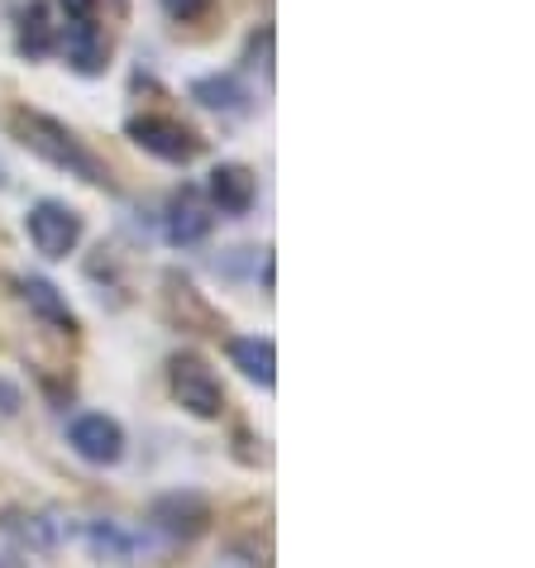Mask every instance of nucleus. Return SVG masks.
Returning <instances> with one entry per match:
<instances>
[{"mask_svg":"<svg viewBox=\"0 0 535 568\" xmlns=\"http://www.w3.org/2000/svg\"><path fill=\"white\" fill-rule=\"evenodd\" d=\"M10 134L20 139V149H29L34 158H43V163H53L62 172H72V178H82L91 186H115V178H110V168L101 163L97 153H91L82 139H77L68 124L43 115V110H10Z\"/></svg>","mask_w":535,"mask_h":568,"instance_id":"f257e3e1","label":"nucleus"},{"mask_svg":"<svg viewBox=\"0 0 535 568\" xmlns=\"http://www.w3.org/2000/svg\"><path fill=\"white\" fill-rule=\"evenodd\" d=\"M29 240L43 258H68L77 244H82V215L72 206H62V201H39L34 211H29Z\"/></svg>","mask_w":535,"mask_h":568,"instance_id":"39448f33","label":"nucleus"},{"mask_svg":"<svg viewBox=\"0 0 535 568\" xmlns=\"http://www.w3.org/2000/svg\"><path fill=\"white\" fill-rule=\"evenodd\" d=\"M211 220L215 215H211L206 201H201L196 186H182V192L168 201V240L178 248H192L211 234Z\"/></svg>","mask_w":535,"mask_h":568,"instance_id":"1a4fd4ad","label":"nucleus"},{"mask_svg":"<svg viewBox=\"0 0 535 568\" xmlns=\"http://www.w3.org/2000/svg\"><path fill=\"white\" fill-rule=\"evenodd\" d=\"M20 53L24 58H49L53 53V20L43 0H29L20 10Z\"/></svg>","mask_w":535,"mask_h":568,"instance_id":"4468645a","label":"nucleus"},{"mask_svg":"<svg viewBox=\"0 0 535 568\" xmlns=\"http://www.w3.org/2000/svg\"><path fill=\"white\" fill-rule=\"evenodd\" d=\"M163 315H168V325L186 329V335H220V329H225V315L182 273H163Z\"/></svg>","mask_w":535,"mask_h":568,"instance_id":"20e7f679","label":"nucleus"},{"mask_svg":"<svg viewBox=\"0 0 535 568\" xmlns=\"http://www.w3.org/2000/svg\"><path fill=\"white\" fill-rule=\"evenodd\" d=\"M230 363L249 377V383H259V387L277 383V349H273V339H230Z\"/></svg>","mask_w":535,"mask_h":568,"instance_id":"9b49d317","label":"nucleus"},{"mask_svg":"<svg viewBox=\"0 0 535 568\" xmlns=\"http://www.w3.org/2000/svg\"><path fill=\"white\" fill-rule=\"evenodd\" d=\"M206 192L225 215H244L249 206H254V196H259V182H254V172H249L244 163H220L211 172Z\"/></svg>","mask_w":535,"mask_h":568,"instance_id":"9d476101","label":"nucleus"},{"mask_svg":"<svg viewBox=\"0 0 535 568\" xmlns=\"http://www.w3.org/2000/svg\"><path fill=\"white\" fill-rule=\"evenodd\" d=\"M62 10H68V20H97L101 0H62Z\"/></svg>","mask_w":535,"mask_h":568,"instance_id":"6ab92c4d","label":"nucleus"},{"mask_svg":"<svg viewBox=\"0 0 535 568\" xmlns=\"http://www.w3.org/2000/svg\"><path fill=\"white\" fill-rule=\"evenodd\" d=\"M159 6H163L178 24H186V20H201V14L211 10V0H159Z\"/></svg>","mask_w":535,"mask_h":568,"instance_id":"a211bd4d","label":"nucleus"},{"mask_svg":"<svg viewBox=\"0 0 535 568\" xmlns=\"http://www.w3.org/2000/svg\"><path fill=\"white\" fill-rule=\"evenodd\" d=\"M168 387L182 412L196 420H220V412H225V387H220V377L211 373V363L192 349L168 358Z\"/></svg>","mask_w":535,"mask_h":568,"instance_id":"f03ea898","label":"nucleus"},{"mask_svg":"<svg viewBox=\"0 0 535 568\" xmlns=\"http://www.w3.org/2000/svg\"><path fill=\"white\" fill-rule=\"evenodd\" d=\"M192 97L206 110H220V115H244L249 105V91L234 77H201V82H192Z\"/></svg>","mask_w":535,"mask_h":568,"instance_id":"2eb2a0df","label":"nucleus"},{"mask_svg":"<svg viewBox=\"0 0 535 568\" xmlns=\"http://www.w3.org/2000/svg\"><path fill=\"white\" fill-rule=\"evenodd\" d=\"M0 568H24V564L14 559V555H0Z\"/></svg>","mask_w":535,"mask_h":568,"instance_id":"aec40b11","label":"nucleus"},{"mask_svg":"<svg viewBox=\"0 0 535 568\" xmlns=\"http://www.w3.org/2000/svg\"><path fill=\"white\" fill-rule=\"evenodd\" d=\"M87 545H91V555L110 559V564H134V555H139V540L124 526H115V520H91Z\"/></svg>","mask_w":535,"mask_h":568,"instance_id":"ddd939ff","label":"nucleus"},{"mask_svg":"<svg viewBox=\"0 0 535 568\" xmlns=\"http://www.w3.org/2000/svg\"><path fill=\"white\" fill-rule=\"evenodd\" d=\"M249 62L263 68V77H273V29H259V34L249 39Z\"/></svg>","mask_w":535,"mask_h":568,"instance_id":"f3484780","label":"nucleus"},{"mask_svg":"<svg viewBox=\"0 0 535 568\" xmlns=\"http://www.w3.org/2000/svg\"><path fill=\"white\" fill-rule=\"evenodd\" d=\"M20 292H24L29 311H34V315H43V321H49V325L68 329V335L77 329V315L68 311V302H62V296H58V287H53L49 277H24V282H20Z\"/></svg>","mask_w":535,"mask_h":568,"instance_id":"f8f14e48","label":"nucleus"},{"mask_svg":"<svg viewBox=\"0 0 535 568\" xmlns=\"http://www.w3.org/2000/svg\"><path fill=\"white\" fill-rule=\"evenodd\" d=\"M124 134L144 153L163 158V163H192V158H201V149H206V139H201L192 124H182L172 115H134L124 124Z\"/></svg>","mask_w":535,"mask_h":568,"instance_id":"7ed1b4c3","label":"nucleus"},{"mask_svg":"<svg viewBox=\"0 0 535 568\" xmlns=\"http://www.w3.org/2000/svg\"><path fill=\"white\" fill-rule=\"evenodd\" d=\"M149 520L168 535V540L192 545V540H201V535L211 530L215 516H211V501L201 493H168V497H159L149 507Z\"/></svg>","mask_w":535,"mask_h":568,"instance_id":"423d86ee","label":"nucleus"},{"mask_svg":"<svg viewBox=\"0 0 535 568\" xmlns=\"http://www.w3.org/2000/svg\"><path fill=\"white\" fill-rule=\"evenodd\" d=\"M0 530L14 535V540H24V545H34V549H49V530H43V520H39V516L10 511L6 520H0Z\"/></svg>","mask_w":535,"mask_h":568,"instance_id":"dca6fc26","label":"nucleus"},{"mask_svg":"<svg viewBox=\"0 0 535 568\" xmlns=\"http://www.w3.org/2000/svg\"><path fill=\"white\" fill-rule=\"evenodd\" d=\"M62 49H68V62L82 77H101L110 68V53H115V43H110V34H105L97 20H72L68 24V39H62Z\"/></svg>","mask_w":535,"mask_h":568,"instance_id":"6e6552de","label":"nucleus"},{"mask_svg":"<svg viewBox=\"0 0 535 568\" xmlns=\"http://www.w3.org/2000/svg\"><path fill=\"white\" fill-rule=\"evenodd\" d=\"M68 445H72L77 459H87V464H97V468H110V464L124 459V430L110 416H101V412L77 416L68 425Z\"/></svg>","mask_w":535,"mask_h":568,"instance_id":"0eeeda50","label":"nucleus"}]
</instances>
